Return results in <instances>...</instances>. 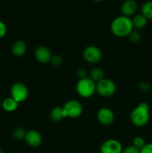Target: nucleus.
<instances>
[{"label":"nucleus","mask_w":152,"mask_h":153,"mask_svg":"<svg viewBox=\"0 0 152 153\" xmlns=\"http://www.w3.org/2000/svg\"><path fill=\"white\" fill-rule=\"evenodd\" d=\"M137 3L135 0H125L121 5V13L122 16L130 17L134 16L137 10Z\"/></svg>","instance_id":"12"},{"label":"nucleus","mask_w":152,"mask_h":153,"mask_svg":"<svg viewBox=\"0 0 152 153\" xmlns=\"http://www.w3.org/2000/svg\"><path fill=\"white\" fill-rule=\"evenodd\" d=\"M34 56L36 60L40 64H48L50 63L52 53L49 47L46 46H40L36 49L34 52Z\"/></svg>","instance_id":"11"},{"label":"nucleus","mask_w":152,"mask_h":153,"mask_svg":"<svg viewBox=\"0 0 152 153\" xmlns=\"http://www.w3.org/2000/svg\"><path fill=\"white\" fill-rule=\"evenodd\" d=\"M96 93L100 97L107 98L115 94L116 91V85L113 81L109 79H103L96 83Z\"/></svg>","instance_id":"4"},{"label":"nucleus","mask_w":152,"mask_h":153,"mask_svg":"<svg viewBox=\"0 0 152 153\" xmlns=\"http://www.w3.org/2000/svg\"><path fill=\"white\" fill-rule=\"evenodd\" d=\"M141 13L148 20H152V1H145L142 5Z\"/></svg>","instance_id":"18"},{"label":"nucleus","mask_w":152,"mask_h":153,"mask_svg":"<svg viewBox=\"0 0 152 153\" xmlns=\"http://www.w3.org/2000/svg\"><path fill=\"white\" fill-rule=\"evenodd\" d=\"M123 1H125V0H123Z\"/></svg>","instance_id":"31"},{"label":"nucleus","mask_w":152,"mask_h":153,"mask_svg":"<svg viewBox=\"0 0 152 153\" xmlns=\"http://www.w3.org/2000/svg\"><path fill=\"white\" fill-rule=\"evenodd\" d=\"M66 117L72 119H76L81 116L83 113V105L80 102L75 100H71L67 101L63 106Z\"/></svg>","instance_id":"5"},{"label":"nucleus","mask_w":152,"mask_h":153,"mask_svg":"<svg viewBox=\"0 0 152 153\" xmlns=\"http://www.w3.org/2000/svg\"><path fill=\"white\" fill-rule=\"evenodd\" d=\"M128 40L132 43H137L141 40V34L137 30H133L131 34L128 36Z\"/></svg>","instance_id":"20"},{"label":"nucleus","mask_w":152,"mask_h":153,"mask_svg":"<svg viewBox=\"0 0 152 153\" xmlns=\"http://www.w3.org/2000/svg\"><path fill=\"white\" fill-rule=\"evenodd\" d=\"M146 143L145 140L143 137H139V136H137V137H135L133 140V146H135L136 148H137L138 149H142L145 146Z\"/></svg>","instance_id":"21"},{"label":"nucleus","mask_w":152,"mask_h":153,"mask_svg":"<svg viewBox=\"0 0 152 153\" xmlns=\"http://www.w3.org/2000/svg\"><path fill=\"white\" fill-rule=\"evenodd\" d=\"M77 76H78L79 79L88 77V76H87V72H86V70H85V69H83V68H81V69H80V70H77Z\"/></svg>","instance_id":"27"},{"label":"nucleus","mask_w":152,"mask_h":153,"mask_svg":"<svg viewBox=\"0 0 152 153\" xmlns=\"http://www.w3.org/2000/svg\"><path fill=\"white\" fill-rule=\"evenodd\" d=\"M92 1H97V2H99V1H104V0H92Z\"/></svg>","instance_id":"28"},{"label":"nucleus","mask_w":152,"mask_h":153,"mask_svg":"<svg viewBox=\"0 0 152 153\" xmlns=\"http://www.w3.org/2000/svg\"><path fill=\"white\" fill-rule=\"evenodd\" d=\"M1 102H2V101H1V97H0V106L1 105Z\"/></svg>","instance_id":"29"},{"label":"nucleus","mask_w":152,"mask_h":153,"mask_svg":"<svg viewBox=\"0 0 152 153\" xmlns=\"http://www.w3.org/2000/svg\"><path fill=\"white\" fill-rule=\"evenodd\" d=\"M0 153H4V152H3V151H2V150H1V149H0Z\"/></svg>","instance_id":"30"},{"label":"nucleus","mask_w":152,"mask_h":153,"mask_svg":"<svg viewBox=\"0 0 152 153\" xmlns=\"http://www.w3.org/2000/svg\"><path fill=\"white\" fill-rule=\"evenodd\" d=\"M97 120L101 125L110 126L115 120L114 113L109 108H101L97 113Z\"/></svg>","instance_id":"9"},{"label":"nucleus","mask_w":152,"mask_h":153,"mask_svg":"<svg viewBox=\"0 0 152 153\" xmlns=\"http://www.w3.org/2000/svg\"><path fill=\"white\" fill-rule=\"evenodd\" d=\"M89 78L92 79L93 82L97 83L99 81L102 80L104 79V70L100 67H94L91 70L90 73H89Z\"/></svg>","instance_id":"17"},{"label":"nucleus","mask_w":152,"mask_h":153,"mask_svg":"<svg viewBox=\"0 0 152 153\" xmlns=\"http://www.w3.org/2000/svg\"><path fill=\"white\" fill-rule=\"evenodd\" d=\"M25 141L31 147H38L43 142L42 134L38 131L34 129L29 130L26 132L25 137Z\"/></svg>","instance_id":"10"},{"label":"nucleus","mask_w":152,"mask_h":153,"mask_svg":"<svg viewBox=\"0 0 152 153\" xmlns=\"http://www.w3.org/2000/svg\"><path fill=\"white\" fill-rule=\"evenodd\" d=\"M27 45L23 40H16L11 46V52L16 57H22L26 53Z\"/></svg>","instance_id":"13"},{"label":"nucleus","mask_w":152,"mask_h":153,"mask_svg":"<svg viewBox=\"0 0 152 153\" xmlns=\"http://www.w3.org/2000/svg\"><path fill=\"white\" fill-rule=\"evenodd\" d=\"M122 143L115 139L105 140L100 147V153H122Z\"/></svg>","instance_id":"8"},{"label":"nucleus","mask_w":152,"mask_h":153,"mask_svg":"<svg viewBox=\"0 0 152 153\" xmlns=\"http://www.w3.org/2000/svg\"><path fill=\"white\" fill-rule=\"evenodd\" d=\"M83 59L91 64H98L101 60L102 53L98 47L95 46H88L83 52Z\"/></svg>","instance_id":"7"},{"label":"nucleus","mask_w":152,"mask_h":153,"mask_svg":"<svg viewBox=\"0 0 152 153\" xmlns=\"http://www.w3.org/2000/svg\"><path fill=\"white\" fill-rule=\"evenodd\" d=\"M122 153H140V150L134 146L133 145L131 146H128L123 149Z\"/></svg>","instance_id":"24"},{"label":"nucleus","mask_w":152,"mask_h":153,"mask_svg":"<svg viewBox=\"0 0 152 153\" xmlns=\"http://www.w3.org/2000/svg\"><path fill=\"white\" fill-rule=\"evenodd\" d=\"M131 121L136 127H144L150 120V107L146 102H141L132 111L131 114Z\"/></svg>","instance_id":"2"},{"label":"nucleus","mask_w":152,"mask_h":153,"mask_svg":"<svg viewBox=\"0 0 152 153\" xmlns=\"http://www.w3.org/2000/svg\"><path fill=\"white\" fill-rule=\"evenodd\" d=\"M50 63L54 67H59V66L62 64L63 58H61V56L58 55H52V58H51Z\"/></svg>","instance_id":"22"},{"label":"nucleus","mask_w":152,"mask_h":153,"mask_svg":"<svg viewBox=\"0 0 152 153\" xmlns=\"http://www.w3.org/2000/svg\"><path fill=\"white\" fill-rule=\"evenodd\" d=\"M10 95L18 103L25 101L28 97V89L22 82H15L10 88Z\"/></svg>","instance_id":"6"},{"label":"nucleus","mask_w":152,"mask_h":153,"mask_svg":"<svg viewBox=\"0 0 152 153\" xmlns=\"http://www.w3.org/2000/svg\"><path fill=\"white\" fill-rule=\"evenodd\" d=\"M134 29L131 18L122 15L115 18L110 25V31L118 37H128Z\"/></svg>","instance_id":"1"},{"label":"nucleus","mask_w":152,"mask_h":153,"mask_svg":"<svg viewBox=\"0 0 152 153\" xmlns=\"http://www.w3.org/2000/svg\"><path fill=\"white\" fill-rule=\"evenodd\" d=\"M27 131H25V128H22V127H17L15 128L13 131V136L16 140H24Z\"/></svg>","instance_id":"19"},{"label":"nucleus","mask_w":152,"mask_h":153,"mask_svg":"<svg viewBox=\"0 0 152 153\" xmlns=\"http://www.w3.org/2000/svg\"><path fill=\"white\" fill-rule=\"evenodd\" d=\"M139 89L142 92H148L151 89V87L150 84L148 83V82H141V83L139 85Z\"/></svg>","instance_id":"23"},{"label":"nucleus","mask_w":152,"mask_h":153,"mask_svg":"<svg viewBox=\"0 0 152 153\" xmlns=\"http://www.w3.org/2000/svg\"><path fill=\"white\" fill-rule=\"evenodd\" d=\"M131 20H132L134 28H136L137 30L144 28L146 26L148 22V19L142 13L134 15V17L131 19Z\"/></svg>","instance_id":"16"},{"label":"nucleus","mask_w":152,"mask_h":153,"mask_svg":"<svg viewBox=\"0 0 152 153\" xmlns=\"http://www.w3.org/2000/svg\"><path fill=\"white\" fill-rule=\"evenodd\" d=\"M49 117L54 122H60L63 120L64 118H66L63 107H59V106L55 107L53 109H52L49 114Z\"/></svg>","instance_id":"15"},{"label":"nucleus","mask_w":152,"mask_h":153,"mask_svg":"<svg viewBox=\"0 0 152 153\" xmlns=\"http://www.w3.org/2000/svg\"><path fill=\"white\" fill-rule=\"evenodd\" d=\"M140 153H152V143H146L145 146L140 149Z\"/></svg>","instance_id":"26"},{"label":"nucleus","mask_w":152,"mask_h":153,"mask_svg":"<svg viewBox=\"0 0 152 153\" xmlns=\"http://www.w3.org/2000/svg\"><path fill=\"white\" fill-rule=\"evenodd\" d=\"M96 83L89 77L79 79L76 85V91L82 98H89L96 93Z\"/></svg>","instance_id":"3"},{"label":"nucleus","mask_w":152,"mask_h":153,"mask_svg":"<svg viewBox=\"0 0 152 153\" xmlns=\"http://www.w3.org/2000/svg\"><path fill=\"white\" fill-rule=\"evenodd\" d=\"M19 106V103L13 100L11 97L6 98L1 102V107L5 111L7 112H13L17 109Z\"/></svg>","instance_id":"14"},{"label":"nucleus","mask_w":152,"mask_h":153,"mask_svg":"<svg viewBox=\"0 0 152 153\" xmlns=\"http://www.w3.org/2000/svg\"><path fill=\"white\" fill-rule=\"evenodd\" d=\"M6 33H7V27L2 21L0 20V39L4 37Z\"/></svg>","instance_id":"25"}]
</instances>
